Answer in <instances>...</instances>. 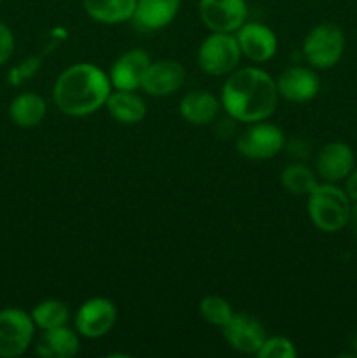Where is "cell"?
Instances as JSON below:
<instances>
[{"mask_svg":"<svg viewBox=\"0 0 357 358\" xmlns=\"http://www.w3.org/2000/svg\"><path fill=\"white\" fill-rule=\"evenodd\" d=\"M186 80V70L181 62L175 59H158L150 62L144 73L140 90L150 96H172L182 87Z\"/></svg>","mask_w":357,"mask_h":358,"instance_id":"obj_12","label":"cell"},{"mask_svg":"<svg viewBox=\"0 0 357 358\" xmlns=\"http://www.w3.org/2000/svg\"><path fill=\"white\" fill-rule=\"evenodd\" d=\"M14 52V34L6 23L0 21V66L9 62Z\"/></svg>","mask_w":357,"mask_h":358,"instance_id":"obj_27","label":"cell"},{"mask_svg":"<svg viewBox=\"0 0 357 358\" xmlns=\"http://www.w3.org/2000/svg\"><path fill=\"white\" fill-rule=\"evenodd\" d=\"M258 358H296L298 350L294 343L286 336H275V338H266L259 352L255 353Z\"/></svg>","mask_w":357,"mask_h":358,"instance_id":"obj_25","label":"cell"},{"mask_svg":"<svg viewBox=\"0 0 357 358\" xmlns=\"http://www.w3.org/2000/svg\"><path fill=\"white\" fill-rule=\"evenodd\" d=\"M35 324L30 313L20 308L0 311V358L21 357L35 338Z\"/></svg>","mask_w":357,"mask_h":358,"instance_id":"obj_6","label":"cell"},{"mask_svg":"<svg viewBox=\"0 0 357 358\" xmlns=\"http://www.w3.org/2000/svg\"><path fill=\"white\" fill-rule=\"evenodd\" d=\"M350 203L345 189H340L331 182L317 184L308 194V217L322 233H338L350 220Z\"/></svg>","mask_w":357,"mask_h":358,"instance_id":"obj_3","label":"cell"},{"mask_svg":"<svg viewBox=\"0 0 357 358\" xmlns=\"http://www.w3.org/2000/svg\"><path fill=\"white\" fill-rule=\"evenodd\" d=\"M352 346H354V350H356V353H357V332H356V336H354V341H352Z\"/></svg>","mask_w":357,"mask_h":358,"instance_id":"obj_30","label":"cell"},{"mask_svg":"<svg viewBox=\"0 0 357 358\" xmlns=\"http://www.w3.org/2000/svg\"><path fill=\"white\" fill-rule=\"evenodd\" d=\"M356 156L350 145L343 142H329L318 150L315 157V171L324 182L336 184L340 180H345L354 170Z\"/></svg>","mask_w":357,"mask_h":358,"instance_id":"obj_15","label":"cell"},{"mask_svg":"<svg viewBox=\"0 0 357 358\" xmlns=\"http://www.w3.org/2000/svg\"><path fill=\"white\" fill-rule=\"evenodd\" d=\"M345 35L335 23H321L312 28L303 41V56L314 69L329 70L342 59Z\"/></svg>","mask_w":357,"mask_h":358,"instance_id":"obj_4","label":"cell"},{"mask_svg":"<svg viewBox=\"0 0 357 358\" xmlns=\"http://www.w3.org/2000/svg\"><path fill=\"white\" fill-rule=\"evenodd\" d=\"M349 224H352V229H354V234L357 236V203L352 206V212H350V220Z\"/></svg>","mask_w":357,"mask_h":358,"instance_id":"obj_29","label":"cell"},{"mask_svg":"<svg viewBox=\"0 0 357 358\" xmlns=\"http://www.w3.org/2000/svg\"><path fill=\"white\" fill-rule=\"evenodd\" d=\"M241 59L237 35L212 31L198 49V65L205 73L214 77L230 76L238 69Z\"/></svg>","mask_w":357,"mask_h":358,"instance_id":"obj_5","label":"cell"},{"mask_svg":"<svg viewBox=\"0 0 357 358\" xmlns=\"http://www.w3.org/2000/svg\"><path fill=\"white\" fill-rule=\"evenodd\" d=\"M79 352V332L66 325L42 331L35 343V353L42 358H74Z\"/></svg>","mask_w":357,"mask_h":358,"instance_id":"obj_17","label":"cell"},{"mask_svg":"<svg viewBox=\"0 0 357 358\" xmlns=\"http://www.w3.org/2000/svg\"><path fill=\"white\" fill-rule=\"evenodd\" d=\"M280 182L287 192L296 196H308L318 184L315 171H312L307 164L301 163H294L284 168Z\"/></svg>","mask_w":357,"mask_h":358,"instance_id":"obj_23","label":"cell"},{"mask_svg":"<svg viewBox=\"0 0 357 358\" xmlns=\"http://www.w3.org/2000/svg\"><path fill=\"white\" fill-rule=\"evenodd\" d=\"M48 112L46 100L37 93H21L10 101L9 117L20 128H35L41 124Z\"/></svg>","mask_w":357,"mask_h":358,"instance_id":"obj_20","label":"cell"},{"mask_svg":"<svg viewBox=\"0 0 357 358\" xmlns=\"http://www.w3.org/2000/svg\"><path fill=\"white\" fill-rule=\"evenodd\" d=\"M233 313L231 304L220 296H206L200 301V315L214 327L223 329L231 320Z\"/></svg>","mask_w":357,"mask_h":358,"instance_id":"obj_24","label":"cell"},{"mask_svg":"<svg viewBox=\"0 0 357 358\" xmlns=\"http://www.w3.org/2000/svg\"><path fill=\"white\" fill-rule=\"evenodd\" d=\"M202 23L210 31L234 34L248 17L247 0H200Z\"/></svg>","mask_w":357,"mask_h":358,"instance_id":"obj_8","label":"cell"},{"mask_svg":"<svg viewBox=\"0 0 357 358\" xmlns=\"http://www.w3.org/2000/svg\"><path fill=\"white\" fill-rule=\"evenodd\" d=\"M31 318H34L35 327L41 331H49V329L62 327L69 324L70 311L63 301L58 299H46L38 303L31 310Z\"/></svg>","mask_w":357,"mask_h":358,"instance_id":"obj_22","label":"cell"},{"mask_svg":"<svg viewBox=\"0 0 357 358\" xmlns=\"http://www.w3.org/2000/svg\"><path fill=\"white\" fill-rule=\"evenodd\" d=\"M105 108L114 121L121 124H139L147 115V105L135 91L112 90Z\"/></svg>","mask_w":357,"mask_h":358,"instance_id":"obj_19","label":"cell"},{"mask_svg":"<svg viewBox=\"0 0 357 358\" xmlns=\"http://www.w3.org/2000/svg\"><path fill=\"white\" fill-rule=\"evenodd\" d=\"M38 66H41V58L24 59V62L20 63L16 69L10 70V72H9V83L14 84V86H18V84L23 83L24 79H28V77L34 76V73L38 70Z\"/></svg>","mask_w":357,"mask_h":358,"instance_id":"obj_26","label":"cell"},{"mask_svg":"<svg viewBox=\"0 0 357 358\" xmlns=\"http://www.w3.org/2000/svg\"><path fill=\"white\" fill-rule=\"evenodd\" d=\"M223 336L234 352L245 355H255L268 338L265 325L248 313H233L231 320L223 327Z\"/></svg>","mask_w":357,"mask_h":358,"instance_id":"obj_10","label":"cell"},{"mask_svg":"<svg viewBox=\"0 0 357 358\" xmlns=\"http://www.w3.org/2000/svg\"><path fill=\"white\" fill-rule=\"evenodd\" d=\"M150 65V58L144 49L133 48L122 52L111 66L108 79H111L112 90L136 91L140 90L144 73Z\"/></svg>","mask_w":357,"mask_h":358,"instance_id":"obj_14","label":"cell"},{"mask_svg":"<svg viewBox=\"0 0 357 358\" xmlns=\"http://www.w3.org/2000/svg\"><path fill=\"white\" fill-rule=\"evenodd\" d=\"M276 80L258 66L237 69L227 76L220 90V107L238 122L266 121L279 105Z\"/></svg>","mask_w":357,"mask_h":358,"instance_id":"obj_1","label":"cell"},{"mask_svg":"<svg viewBox=\"0 0 357 358\" xmlns=\"http://www.w3.org/2000/svg\"><path fill=\"white\" fill-rule=\"evenodd\" d=\"M118 320V308L107 297H91L76 313V331L86 339L107 336Z\"/></svg>","mask_w":357,"mask_h":358,"instance_id":"obj_9","label":"cell"},{"mask_svg":"<svg viewBox=\"0 0 357 358\" xmlns=\"http://www.w3.org/2000/svg\"><path fill=\"white\" fill-rule=\"evenodd\" d=\"M182 0H136L132 16L133 28L139 31H158L174 23Z\"/></svg>","mask_w":357,"mask_h":358,"instance_id":"obj_16","label":"cell"},{"mask_svg":"<svg viewBox=\"0 0 357 358\" xmlns=\"http://www.w3.org/2000/svg\"><path fill=\"white\" fill-rule=\"evenodd\" d=\"M220 110V100L210 91H189L182 96L178 112L182 119L192 126H206L216 121Z\"/></svg>","mask_w":357,"mask_h":358,"instance_id":"obj_18","label":"cell"},{"mask_svg":"<svg viewBox=\"0 0 357 358\" xmlns=\"http://www.w3.org/2000/svg\"><path fill=\"white\" fill-rule=\"evenodd\" d=\"M136 0H83L88 16L100 24H119L130 21Z\"/></svg>","mask_w":357,"mask_h":358,"instance_id":"obj_21","label":"cell"},{"mask_svg":"<svg viewBox=\"0 0 357 358\" xmlns=\"http://www.w3.org/2000/svg\"><path fill=\"white\" fill-rule=\"evenodd\" d=\"M112 84L108 73L93 63H76L63 70L52 86V100L70 117H86L105 107Z\"/></svg>","mask_w":357,"mask_h":358,"instance_id":"obj_2","label":"cell"},{"mask_svg":"<svg viewBox=\"0 0 357 358\" xmlns=\"http://www.w3.org/2000/svg\"><path fill=\"white\" fill-rule=\"evenodd\" d=\"M0 6H2V0H0Z\"/></svg>","mask_w":357,"mask_h":358,"instance_id":"obj_31","label":"cell"},{"mask_svg":"<svg viewBox=\"0 0 357 358\" xmlns=\"http://www.w3.org/2000/svg\"><path fill=\"white\" fill-rule=\"evenodd\" d=\"M275 80L280 96L293 103H304V101L314 100L321 90V80L317 73L308 66H287Z\"/></svg>","mask_w":357,"mask_h":358,"instance_id":"obj_13","label":"cell"},{"mask_svg":"<svg viewBox=\"0 0 357 358\" xmlns=\"http://www.w3.org/2000/svg\"><path fill=\"white\" fill-rule=\"evenodd\" d=\"M345 180H346V184H345L346 196L350 198V201L357 203V170L356 171L352 170V173H350Z\"/></svg>","mask_w":357,"mask_h":358,"instance_id":"obj_28","label":"cell"},{"mask_svg":"<svg viewBox=\"0 0 357 358\" xmlns=\"http://www.w3.org/2000/svg\"><path fill=\"white\" fill-rule=\"evenodd\" d=\"M237 41L240 45L241 56L252 63H265L275 56L279 41L275 31L259 21H245L237 31Z\"/></svg>","mask_w":357,"mask_h":358,"instance_id":"obj_11","label":"cell"},{"mask_svg":"<svg viewBox=\"0 0 357 358\" xmlns=\"http://www.w3.org/2000/svg\"><path fill=\"white\" fill-rule=\"evenodd\" d=\"M286 145L284 131L276 124L266 121L251 122L237 138L240 156L251 161H266L275 157Z\"/></svg>","mask_w":357,"mask_h":358,"instance_id":"obj_7","label":"cell"}]
</instances>
